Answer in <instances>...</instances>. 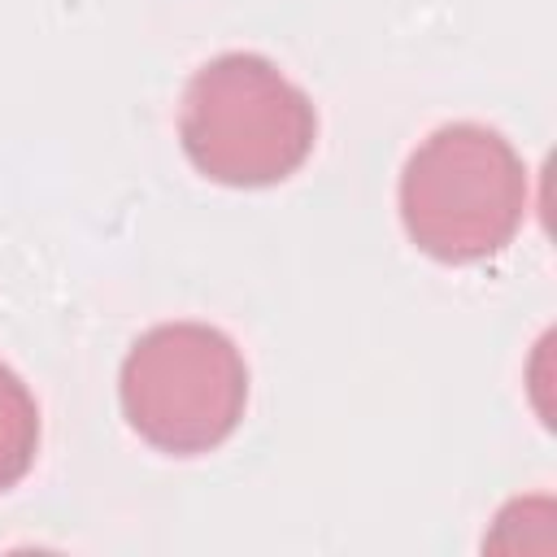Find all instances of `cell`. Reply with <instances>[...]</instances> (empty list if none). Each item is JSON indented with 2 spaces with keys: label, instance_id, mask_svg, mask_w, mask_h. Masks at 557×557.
Returning a JSON list of instances; mask_svg holds the SVG:
<instances>
[{
  "label": "cell",
  "instance_id": "6da1fadb",
  "mask_svg": "<svg viewBox=\"0 0 557 557\" xmlns=\"http://www.w3.org/2000/svg\"><path fill=\"white\" fill-rule=\"evenodd\" d=\"M187 161L226 187H270L305 165L318 139L309 96L257 52L205 61L178 109Z\"/></svg>",
  "mask_w": 557,
  "mask_h": 557
},
{
  "label": "cell",
  "instance_id": "277c9868",
  "mask_svg": "<svg viewBox=\"0 0 557 557\" xmlns=\"http://www.w3.org/2000/svg\"><path fill=\"white\" fill-rule=\"evenodd\" d=\"M39 448V409L26 383L0 361V492L26 479Z\"/></svg>",
  "mask_w": 557,
  "mask_h": 557
},
{
  "label": "cell",
  "instance_id": "3957f363",
  "mask_svg": "<svg viewBox=\"0 0 557 557\" xmlns=\"http://www.w3.org/2000/svg\"><path fill=\"white\" fill-rule=\"evenodd\" d=\"M117 396L144 444L170 457H196L239 426L248 405V366L218 326L161 322L131 344Z\"/></svg>",
  "mask_w": 557,
  "mask_h": 557
},
{
  "label": "cell",
  "instance_id": "7a4b0ae2",
  "mask_svg": "<svg viewBox=\"0 0 557 557\" xmlns=\"http://www.w3.org/2000/svg\"><path fill=\"white\" fill-rule=\"evenodd\" d=\"M522 213L527 165L492 126L448 122L400 170V222L435 261L470 265L496 257L518 235Z\"/></svg>",
  "mask_w": 557,
  "mask_h": 557
}]
</instances>
